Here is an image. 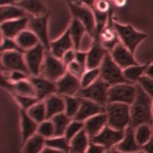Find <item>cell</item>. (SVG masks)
I'll return each mask as SVG.
<instances>
[{"label": "cell", "instance_id": "6da1fadb", "mask_svg": "<svg viewBox=\"0 0 153 153\" xmlns=\"http://www.w3.org/2000/svg\"><path fill=\"white\" fill-rule=\"evenodd\" d=\"M136 97L130 105V126L136 128L137 126L145 123L153 126V99L146 93L138 83H136Z\"/></svg>", "mask_w": 153, "mask_h": 153}, {"label": "cell", "instance_id": "7a4b0ae2", "mask_svg": "<svg viewBox=\"0 0 153 153\" xmlns=\"http://www.w3.org/2000/svg\"><path fill=\"white\" fill-rule=\"evenodd\" d=\"M107 125L118 130H125L130 125V105L119 102H109L105 105Z\"/></svg>", "mask_w": 153, "mask_h": 153}, {"label": "cell", "instance_id": "3957f363", "mask_svg": "<svg viewBox=\"0 0 153 153\" xmlns=\"http://www.w3.org/2000/svg\"><path fill=\"white\" fill-rule=\"evenodd\" d=\"M114 27L121 43L134 54L140 44L147 38V34L139 32L131 25L114 22Z\"/></svg>", "mask_w": 153, "mask_h": 153}, {"label": "cell", "instance_id": "277c9868", "mask_svg": "<svg viewBox=\"0 0 153 153\" xmlns=\"http://www.w3.org/2000/svg\"><path fill=\"white\" fill-rule=\"evenodd\" d=\"M110 85L100 77L98 80L86 88H82L76 96L93 100L105 106L108 104V93Z\"/></svg>", "mask_w": 153, "mask_h": 153}, {"label": "cell", "instance_id": "5b68a950", "mask_svg": "<svg viewBox=\"0 0 153 153\" xmlns=\"http://www.w3.org/2000/svg\"><path fill=\"white\" fill-rule=\"evenodd\" d=\"M68 7L73 18L82 22L88 33L94 37L96 22L93 10L80 2H73L71 0L68 2Z\"/></svg>", "mask_w": 153, "mask_h": 153}, {"label": "cell", "instance_id": "8992f818", "mask_svg": "<svg viewBox=\"0 0 153 153\" xmlns=\"http://www.w3.org/2000/svg\"><path fill=\"white\" fill-rule=\"evenodd\" d=\"M100 77L107 82L110 86L117 83L129 82L123 75V70L113 60L110 53L105 55L102 64L100 66Z\"/></svg>", "mask_w": 153, "mask_h": 153}, {"label": "cell", "instance_id": "52a82bcc", "mask_svg": "<svg viewBox=\"0 0 153 153\" xmlns=\"http://www.w3.org/2000/svg\"><path fill=\"white\" fill-rule=\"evenodd\" d=\"M137 94L136 83L123 82L110 86L108 93L109 102H119L131 105Z\"/></svg>", "mask_w": 153, "mask_h": 153}, {"label": "cell", "instance_id": "ba28073f", "mask_svg": "<svg viewBox=\"0 0 153 153\" xmlns=\"http://www.w3.org/2000/svg\"><path fill=\"white\" fill-rule=\"evenodd\" d=\"M46 53L47 50L41 43L24 52L25 60L30 76H40Z\"/></svg>", "mask_w": 153, "mask_h": 153}, {"label": "cell", "instance_id": "9c48e42d", "mask_svg": "<svg viewBox=\"0 0 153 153\" xmlns=\"http://www.w3.org/2000/svg\"><path fill=\"white\" fill-rule=\"evenodd\" d=\"M67 71V67L62 60L55 57L50 52H47L42 68V76L56 82Z\"/></svg>", "mask_w": 153, "mask_h": 153}, {"label": "cell", "instance_id": "30bf717a", "mask_svg": "<svg viewBox=\"0 0 153 153\" xmlns=\"http://www.w3.org/2000/svg\"><path fill=\"white\" fill-rule=\"evenodd\" d=\"M124 136V130H118L106 125L96 136L90 139V142L101 146L107 151L116 147Z\"/></svg>", "mask_w": 153, "mask_h": 153}, {"label": "cell", "instance_id": "8fae6325", "mask_svg": "<svg viewBox=\"0 0 153 153\" xmlns=\"http://www.w3.org/2000/svg\"><path fill=\"white\" fill-rule=\"evenodd\" d=\"M49 14L47 13L41 16H29L28 29L38 36L40 43L44 46L47 52L50 50V42L48 32V22Z\"/></svg>", "mask_w": 153, "mask_h": 153}, {"label": "cell", "instance_id": "7c38bea8", "mask_svg": "<svg viewBox=\"0 0 153 153\" xmlns=\"http://www.w3.org/2000/svg\"><path fill=\"white\" fill-rule=\"evenodd\" d=\"M1 63H2V68L4 69L7 72L18 70V71H25L30 75L25 60L24 52L17 51V50L2 52Z\"/></svg>", "mask_w": 153, "mask_h": 153}, {"label": "cell", "instance_id": "4fadbf2b", "mask_svg": "<svg viewBox=\"0 0 153 153\" xmlns=\"http://www.w3.org/2000/svg\"><path fill=\"white\" fill-rule=\"evenodd\" d=\"M56 94L61 96H76L82 88L81 80L70 72L66 73L56 81Z\"/></svg>", "mask_w": 153, "mask_h": 153}, {"label": "cell", "instance_id": "5bb4252c", "mask_svg": "<svg viewBox=\"0 0 153 153\" xmlns=\"http://www.w3.org/2000/svg\"><path fill=\"white\" fill-rule=\"evenodd\" d=\"M94 38H97L100 44L103 45L105 49H106L109 53L111 51V49L118 43H120V40L118 38L117 33L114 27V21L112 20V11L110 10L109 18L105 27L103 28V30L100 32L97 37Z\"/></svg>", "mask_w": 153, "mask_h": 153}, {"label": "cell", "instance_id": "9a60e30c", "mask_svg": "<svg viewBox=\"0 0 153 153\" xmlns=\"http://www.w3.org/2000/svg\"><path fill=\"white\" fill-rule=\"evenodd\" d=\"M29 79L33 83L36 97L39 100H44L47 97L56 94V82L44 76H30Z\"/></svg>", "mask_w": 153, "mask_h": 153}, {"label": "cell", "instance_id": "2e32d148", "mask_svg": "<svg viewBox=\"0 0 153 153\" xmlns=\"http://www.w3.org/2000/svg\"><path fill=\"white\" fill-rule=\"evenodd\" d=\"M110 55L115 62L120 66L123 70L128 66L139 64L134 56V53H132L129 49L126 48L121 42L111 49V51L110 52Z\"/></svg>", "mask_w": 153, "mask_h": 153}, {"label": "cell", "instance_id": "e0dca14e", "mask_svg": "<svg viewBox=\"0 0 153 153\" xmlns=\"http://www.w3.org/2000/svg\"><path fill=\"white\" fill-rule=\"evenodd\" d=\"M28 22H29V16L1 22L2 37L16 38L22 32L27 29Z\"/></svg>", "mask_w": 153, "mask_h": 153}, {"label": "cell", "instance_id": "ac0fdd59", "mask_svg": "<svg viewBox=\"0 0 153 153\" xmlns=\"http://www.w3.org/2000/svg\"><path fill=\"white\" fill-rule=\"evenodd\" d=\"M87 52V69L100 68L105 55L109 53V51L105 49L97 38H94L93 44Z\"/></svg>", "mask_w": 153, "mask_h": 153}, {"label": "cell", "instance_id": "d6986e66", "mask_svg": "<svg viewBox=\"0 0 153 153\" xmlns=\"http://www.w3.org/2000/svg\"><path fill=\"white\" fill-rule=\"evenodd\" d=\"M105 112V106L96 103L93 100L88 99L81 98V105L79 111L73 119L84 122L88 118L93 117L94 115Z\"/></svg>", "mask_w": 153, "mask_h": 153}, {"label": "cell", "instance_id": "ffe728a7", "mask_svg": "<svg viewBox=\"0 0 153 153\" xmlns=\"http://www.w3.org/2000/svg\"><path fill=\"white\" fill-rule=\"evenodd\" d=\"M71 49H74V45L69 29L67 28L60 37L50 42L49 52L55 57L61 59V57L66 51Z\"/></svg>", "mask_w": 153, "mask_h": 153}, {"label": "cell", "instance_id": "44dd1931", "mask_svg": "<svg viewBox=\"0 0 153 153\" xmlns=\"http://www.w3.org/2000/svg\"><path fill=\"white\" fill-rule=\"evenodd\" d=\"M115 148L123 153H134L142 150V147L137 142L134 127L129 125L126 128L123 140Z\"/></svg>", "mask_w": 153, "mask_h": 153}, {"label": "cell", "instance_id": "7402d4cb", "mask_svg": "<svg viewBox=\"0 0 153 153\" xmlns=\"http://www.w3.org/2000/svg\"><path fill=\"white\" fill-rule=\"evenodd\" d=\"M107 125V116L105 112L94 115L84 121V130L89 138H93L100 134Z\"/></svg>", "mask_w": 153, "mask_h": 153}, {"label": "cell", "instance_id": "603a6c76", "mask_svg": "<svg viewBox=\"0 0 153 153\" xmlns=\"http://www.w3.org/2000/svg\"><path fill=\"white\" fill-rule=\"evenodd\" d=\"M21 131H22V139L23 144L29 138L37 134L38 124L36 121H34L28 115L27 111L21 109Z\"/></svg>", "mask_w": 153, "mask_h": 153}, {"label": "cell", "instance_id": "cb8c5ba5", "mask_svg": "<svg viewBox=\"0 0 153 153\" xmlns=\"http://www.w3.org/2000/svg\"><path fill=\"white\" fill-rule=\"evenodd\" d=\"M47 111V119L65 112V100L58 94H54L44 100Z\"/></svg>", "mask_w": 153, "mask_h": 153}, {"label": "cell", "instance_id": "d4e9b609", "mask_svg": "<svg viewBox=\"0 0 153 153\" xmlns=\"http://www.w3.org/2000/svg\"><path fill=\"white\" fill-rule=\"evenodd\" d=\"M16 5L27 13L30 16H41L48 13V9L44 0H21Z\"/></svg>", "mask_w": 153, "mask_h": 153}, {"label": "cell", "instance_id": "484cf974", "mask_svg": "<svg viewBox=\"0 0 153 153\" xmlns=\"http://www.w3.org/2000/svg\"><path fill=\"white\" fill-rule=\"evenodd\" d=\"M68 29H69V32L71 34L72 42H73L74 49L76 50H78L80 49L82 39L88 33L87 30L82 22L75 18L72 19Z\"/></svg>", "mask_w": 153, "mask_h": 153}, {"label": "cell", "instance_id": "4316f807", "mask_svg": "<svg viewBox=\"0 0 153 153\" xmlns=\"http://www.w3.org/2000/svg\"><path fill=\"white\" fill-rule=\"evenodd\" d=\"M15 39L18 46L23 52L32 49L33 47L37 46L38 44H40L38 36L28 28L22 32Z\"/></svg>", "mask_w": 153, "mask_h": 153}, {"label": "cell", "instance_id": "83f0119b", "mask_svg": "<svg viewBox=\"0 0 153 153\" xmlns=\"http://www.w3.org/2000/svg\"><path fill=\"white\" fill-rule=\"evenodd\" d=\"M90 144V138L84 128L74 136L70 141L71 153H86Z\"/></svg>", "mask_w": 153, "mask_h": 153}, {"label": "cell", "instance_id": "f1b7e54d", "mask_svg": "<svg viewBox=\"0 0 153 153\" xmlns=\"http://www.w3.org/2000/svg\"><path fill=\"white\" fill-rule=\"evenodd\" d=\"M27 16H29L27 13L16 4L1 6L0 7L1 22L11 21V20H16V19H20V18Z\"/></svg>", "mask_w": 153, "mask_h": 153}, {"label": "cell", "instance_id": "f546056e", "mask_svg": "<svg viewBox=\"0 0 153 153\" xmlns=\"http://www.w3.org/2000/svg\"><path fill=\"white\" fill-rule=\"evenodd\" d=\"M44 147L45 139L38 134H35L24 143L22 153H41Z\"/></svg>", "mask_w": 153, "mask_h": 153}, {"label": "cell", "instance_id": "4dcf8cb0", "mask_svg": "<svg viewBox=\"0 0 153 153\" xmlns=\"http://www.w3.org/2000/svg\"><path fill=\"white\" fill-rule=\"evenodd\" d=\"M149 63L144 64V65H134V66H128L125 69H123V75L125 78L131 83H134L139 81V79L145 75L146 68H147Z\"/></svg>", "mask_w": 153, "mask_h": 153}, {"label": "cell", "instance_id": "1f68e13d", "mask_svg": "<svg viewBox=\"0 0 153 153\" xmlns=\"http://www.w3.org/2000/svg\"><path fill=\"white\" fill-rule=\"evenodd\" d=\"M135 138L138 144L142 147L153 137V126L150 124H140L134 128Z\"/></svg>", "mask_w": 153, "mask_h": 153}, {"label": "cell", "instance_id": "d6a6232c", "mask_svg": "<svg viewBox=\"0 0 153 153\" xmlns=\"http://www.w3.org/2000/svg\"><path fill=\"white\" fill-rule=\"evenodd\" d=\"M27 111L28 115L38 123H40L47 119V111H46V105L44 103V100L38 101Z\"/></svg>", "mask_w": 153, "mask_h": 153}, {"label": "cell", "instance_id": "836d02e7", "mask_svg": "<svg viewBox=\"0 0 153 153\" xmlns=\"http://www.w3.org/2000/svg\"><path fill=\"white\" fill-rule=\"evenodd\" d=\"M65 100V114L73 119L77 114L80 105L81 98L78 96H63Z\"/></svg>", "mask_w": 153, "mask_h": 153}, {"label": "cell", "instance_id": "e575fe53", "mask_svg": "<svg viewBox=\"0 0 153 153\" xmlns=\"http://www.w3.org/2000/svg\"><path fill=\"white\" fill-rule=\"evenodd\" d=\"M72 120L69 117H67L64 112L53 117L51 121L53 122L55 126V136H64L66 128Z\"/></svg>", "mask_w": 153, "mask_h": 153}, {"label": "cell", "instance_id": "d590c367", "mask_svg": "<svg viewBox=\"0 0 153 153\" xmlns=\"http://www.w3.org/2000/svg\"><path fill=\"white\" fill-rule=\"evenodd\" d=\"M45 146L70 152V141L65 136H54L45 140Z\"/></svg>", "mask_w": 153, "mask_h": 153}, {"label": "cell", "instance_id": "8d00e7d4", "mask_svg": "<svg viewBox=\"0 0 153 153\" xmlns=\"http://www.w3.org/2000/svg\"><path fill=\"white\" fill-rule=\"evenodd\" d=\"M100 76V68H91L87 69L82 74V77L80 78L81 80V86L82 88H86L92 83L98 80Z\"/></svg>", "mask_w": 153, "mask_h": 153}, {"label": "cell", "instance_id": "74e56055", "mask_svg": "<svg viewBox=\"0 0 153 153\" xmlns=\"http://www.w3.org/2000/svg\"><path fill=\"white\" fill-rule=\"evenodd\" d=\"M37 134H40L41 136H43L46 140V139H49L52 138L55 135V126L53 122L51 119H46L44 122L40 123L38 124V132Z\"/></svg>", "mask_w": 153, "mask_h": 153}, {"label": "cell", "instance_id": "f35d334b", "mask_svg": "<svg viewBox=\"0 0 153 153\" xmlns=\"http://www.w3.org/2000/svg\"><path fill=\"white\" fill-rule=\"evenodd\" d=\"M12 94L15 100H16L17 103L20 105L21 109L25 110V111H27L33 105L39 101V100L37 97L22 95V94Z\"/></svg>", "mask_w": 153, "mask_h": 153}, {"label": "cell", "instance_id": "ab89813d", "mask_svg": "<svg viewBox=\"0 0 153 153\" xmlns=\"http://www.w3.org/2000/svg\"><path fill=\"white\" fill-rule=\"evenodd\" d=\"M83 128H84V122L72 119L71 123H69L68 127L66 128L64 136L66 137L69 141H71V139L74 136H76V134Z\"/></svg>", "mask_w": 153, "mask_h": 153}, {"label": "cell", "instance_id": "60d3db41", "mask_svg": "<svg viewBox=\"0 0 153 153\" xmlns=\"http://www.w3.org/2000/svg\"><path fill=\"white\" fill-rule=\"evenodd\" d=\"M137 83L142 88L143 90L153 99V78L147 75H143Z\"/></svg>", "mask_w": 153, "mask_h": 153}, {"label": "cell", "instance_id": "b9f144b4", "mask_svg": "<svg viewBox=\"0 0 153 153\" xmlns=\"http://www.w3.org/2000/svg\"><path fill=\"white\" fill-rule=\"evenodd\" d=\"M1 52H4V51H22V49H20V47L18 46L16 41L15 38H4L2 37V42H1Z\"/></svg>", "mask_w": 153, "mask_h": 153}, {"label": "cell", "instance_id": "7bdbcfd3", "mask_svg": "<svg viewBox=\"0 0 153 153\" xmlns=\"http://www.w3.org/2000/svg\"><path fill=\"white\" fill-rule=\"evenodd\" d=\"M29 76L30 75L25 71L16 70V71H9L7 76L5 77L3 76V78L10 82H17L22 81V80H25V79H27Z\"/></svg>", "mask_w": 153, "mask_h": 153}, {"label": "cell", "instance_id": "ee69618b", "mask_svg": "<svg viewBox=\"0 0 153 153\" xmlns=\"http://www.w3.org/2000/svg\"><path fill=\"white\" fill-rule=\"evenodd\" d=\"M86 70H87V67L82 66V64H80L76 60H74L73 62H71V64L67 66V71L78 78L82 77V74Z\"/></svg>", "mask_w": 153, "mask_h": 153}, {"label": "cell", "instance_id": "f6af8a7d", "mask_svg": "<svg viewBox=\"0 0 153 153\" xmlns=\"http://www.w3.org/2000/svg\"><path fill=\"white\" fill-rule=\"evenodd\" d=\"M92 10L100 13H108L111 10L109 0H97Z\"/></svg>", "mask_w": 153, "mask_h": 153}, {"label": "cell", "instance_id": "bcb514c9", "mask_svg": "<svg viewBox=\"0 0 153 153\" xmlns=\"http://www.w3.org/2000/svg\"><path fill=\"white\" fill-rule=\"evenodd\" d=\"M76 59V49H69L68 51H66V53L63 55L60 60H62V62L65 64L67 67L69 64H71V62H73Z\"/></svg>", "mask_w": 153, "mask_h": 153}, {"label": "cell", "instance_id": "7dc6e473", "mask_svg": "<svg viewBox=\"0 0 153 153\" xmlns=\"http://www.w3.org/2000/svg\"><path fill=\"white\" fill-rule=\"evenodd\" d=\"M87 56L88 52L87 51H83V50H76V59L77 62H79L80 64H82V66H86L87 67Z\"/></svg>", "mask_w": 153, "mask_h": 153}, {"label": "cell", "instance_id": "c3c4849f", "mask_svg": "<svg viewBox=\"0 0 153 153\" xmlns=\"http://www.w3.org/2000/svg\"><path fill=\"white\" fill-rule=\"evenodd\" d=\"M105 149L101 146H99L97 144L90 142L88 147L87 149L86 153H105Z\"/></svg>", "mask_w": 153, "mask_h": 153}, {"label": "cell", "instance_id": "681fc988", "mask_svg": "<svg viewBox=\"0 0 153 153\" xmlns=\"http://www.w3.org/2000/svg\"><path fill=\"white\" fill-rule=\"evenodd\" d=\"M142 151L146 153H153V137L142 146Z\"/></svg>", "mask_w": 153, "mask_h": 153}, {"label": "cell", "instance_id": "f907efd6", "mask_svg": "<svg viewBox=\"0 0 153 153\" xmlns=\"http://www.w3.org/2000/svg\"><path fill=\"white\" fill-rule=\"evenodd\" d=\"M41 153H70V152H62V151H59V150H55V149H53V148L45 146Z\"/></svg>", "mask_w": 153, "mask_h": 153}, {"label": "cell", "instance_id": "816d5d0a", "mask_svg": "<svg viewBox=\"0 0 153 153\" xmlns=\"http://www.w3.org/2000/svg\"><path fill=\"white\" fill-rule=\"evenodd\" d=\"M17 0H0V6L14 5L16 4Z\"/></svg>", "mask_w": 153, "mask_h": 153}, {"label": "cell", "instance_id": "f5cc1de1", "mask_svg": "<svg viewBox=\"0 0 153 153\" xmlns=\"http://www.w3.org/2000/svg\"><path fill=\"white\" fill-rule=\"evenodd\" d=\"M96 1H97V0H79L78 2H80L81 4H85V5L88 6L89 8L93 9L94 5V4H95Z\"/></svg>", "mask_w": 153, "mask_h": 153}, {"label": "cell", "instance_id": "db71d44e", "mask_svg": "<svg viewBox=\"0 0 153 153\" xmlns=\"http://www.w3.org/2000/svg\"><path fill=\"white\" fill-rule=\"evenodd\" d=\"M145 74L153 78V63H152V64L149 63V65H148L147 68H146V73H145Z\"/></svg>", "mask_w": 153, "mask_h": 153}, {"label": "cell", "instance_id": "11a10c76", "mask_svg": "<svg viewBox=\"0 0 153 153\" xmlns=\"http://www.w3.org/2000/svg\"><path fill=\"white\" fill-rule=\"evenodd\" d=\"M105 153H123L122 152H119V151H117L116 148H112V149H110V150H107V151H105ZM134 153H146L144 151H140V152H137Z\"/></svg>", "mask_w": 153, "mask_h": 153}, {"label": "cell", "instance_id": "9f6ffc18", "mask_svg": "<svg viewBox=\"0 0 153 153\" xmlns=\"http://www.w3.org/2000/svg\"><path fill=\"white\" fill-rule=\"evenodd\" d=\"M115 5L117 6V7H123V6L125 4L126 0H113Z\"/></svg>", "mask_w": 153, "mask_h": 153}, {"label": "cell", "instance_id": "6f0895ef", "mask_svg": "<svg viewBox=\"0 0 153 153\" xmlns=\"http://www.w3.org/2000/svg\"><path fill=\"white\" fill-rule=\"evenodd\" d=\"M152 117H153V100H152Z\"/></svg>", "mask_w": 153, "mask_h": 153}, {"label": "cell", "instance_id": "680465c9", "mask_svg": "<svg viewBox=\"0 0 153 153\" xmlns=\"http://www.w3.org/2000/svg\"><path fill=\"white\" fill-rule=\"evenodd\" d=\"M19 1H21V0H17V2H19Z\"/></svg>", "mask_w": 153, "mask_h": 153}, {"label": "cell", "instance_id": "91938a15", "mask_svg": "<svg viewBox=\"0 0 153 153\" xmlns=\"http://www.w3.org/2000/svg\"><path fill=\"white\" fill-rule=\"evenodd\" d=\"M112 1H113V0H112Z\"/></svg>", "mask_w": 153, "mask_h": 153}]
</instances>
